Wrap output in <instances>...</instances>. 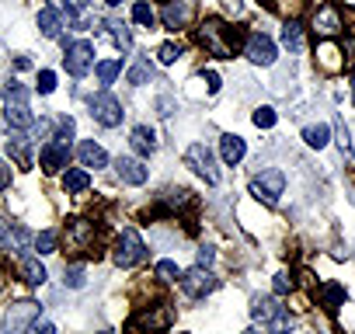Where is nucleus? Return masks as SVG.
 <instances>
[{
    "label": "nucleus",
    "mask_w": 355,
    "mask_h": 334,
    "mask_svg": "<svg viewBox=\"0 0 355 334\" xmlns=\"http://www.w3.org/2000/svg\"><path fill=\"white\" fill-rule=\"evenodd\" d=\"M21 275H25V282L28 285H42L49 275H46V265L39 261V258H21Z\"/></svg>",
    "instance_id": "obj_22"
},
{
    "label": "nucleus",
    "mask_w": 355,
    "mask_h": 334,
    "mask_svg": "<svg viewBox=\"0 0 355 334\" xmlns=\"http://www.w3.org/2000/svg\"><path fill=\"white\" fill-rule=\"evenodd\" d=\"M352 105H355V84H352Z\"/></svg>",
    "instance_id": "obj_49"
},
{
    "label": "nucleus",
    "mask_w": 355,
    "mask_h": 334,
    "mask_svg": "<svg viewBox=\"0 0 355 334\" xmlns=\"http://www.w3.org/2000/svg\"><path fill=\"white\" fill-rule=\"evenodd\" d=\"M77 157H80V164L84 167H108V153H105V146H98L94 139H84L80 146H77Z\"/></svg>",
    "instance_id": "obj_18"
},
{
    "label": "nucleus",
    "mask_w": 355,
    "mask_h": 334,
    "mask_svg": "<svg viewBox=\"0 0 355 334\" xmlns=\"http://www.w3.org/2000/svg\"><path fill=\"white\" fill-rule=\"evenodd\" d=\"M132 21L143 25V28H153L157 25V15H153V8L146 4V0H136V4H132Z\"/></svg>",
    "instance_id": "obj_28"
},
{
    "label": "nucleus",
    "mask_w": 355,
    "mask_h": 334,
    "mask_svg": "<svg viewBox=\"0 0 355 334\" xmlns=\"http://www.w3.org/2000/svg\"><path fill=\"white\" fill-rule=\"evenodd\" d=\"M251 317H254L268 334H289V327H293L289 310H286L275 296H254V303H251Z\"/></svg>",
    "instance_id": "obj_3"
},
{
    "label": "nucleus",
    "mask_w": 355,
    "mask_h": 334,
    "mask_svg": "<svg viewBox=\"0 0 355 334\" xmlns=\"http://www.w3.org/2000/svg\"><path fill=\"white\" fill-rule=\"evenodd\" d=\"M91 244H94V223L67 220V247L70 251H91Z\"/></svg>",
    "instance_id": "obj_14"
},
{
    "label": "nucleus",
    "mask_w": 355,
    "mask_h": 334,
    "mask_svg": "<svg viewBox=\"0 0 355 334\" xmlns=\"http://www.w3.org/2000/svg\"><path fill=\"white\" fill-rule=\"evenodd\" d=\"M0 289H4V272H0Z\"/></svg>",
    "instance_id": "obj_48"
},
{
    "label": "nucleus",
    "mask_w": 355,
    "mask_h": 334,
    "mask_svg": "<svg viewBox=\"0 0 355 334\" xmlns=\"http://www.w3.org/2000/svg\"><path fill=\"white\" fill-rule=\"evenodd\" d=\"M8 244H11V227L0 223V247H8Z\"/></svg>",
    "instance_id": "obj_43"
},
{
    "label": "nucleus",
    "mask_w": 355,
    "mask_h": 334,
    "mask_svg": "<svg viewBox=\"0 0 355 334\" xmlns=\"http://www.w3.org/2000/svg\"><path fill=\"white\" fill-rule=\"evenodd\" d=\"M39 32H42L46 39H60V35H63V15H60L56 8H42V11H39Z\"/></svg>",
    "instance_id": "obj_20"
},
{
    "label": "nucleus",
    "mask_w": 355,
    "mask_h": 334,
    "mask_svg": "<svg viewBox=\"0 0 355 334\" xmlns=\"http://www.w3.org/2000/svg\"><path fill=\"white\" fill-rule=\"evenodd\" d=\"M4 122L11 129H32L35 125V115L28 108V87H11L8 91V108H4Z\"/></svg>",
    "instance_id": "obj_4"
},
{
    "label": "nucleus",
    "mask_w": 355,
    "mask_h": 334,
    "mask_svg": "<svg viewBox=\"0 0 355 334\" xmlns=\"http://www.w3.org/2000/svg\"><path fill=\"white\" fill-rule=\"evenodd\" d=\"M244 153H248V143L241 139V136H234V132H227V136H220V160L223 164H241L244 160Z\"/></svg>",
    "instance_id": "obj_17"
},
{
    "label": "nucleus",
    "mask_w": 355,
    "mask_h": 334,
    "mask_svg": "<svg viewBox=\"0 0 355 334\" xmlns=\"http://www.w3.org/2000/svg\"><path fill=\"white\" fill-rule=\"evenodd\" d=\"M32 247H35L39 254H53V251H56V234H53V230H42L39 237H32Z\"/></svg>",
    "instance_id": "obj_31"
},
{
    "label": "nucleus",
    "mask_w": 355,
    "mask_h": 334,
    "mask_svg": "<svg viewBox=\"0 0 355 334\" xmlns=\"http://www.w3.org/2000/svg\"><path fill=\"white\" fill-rule=\"evenodd\" d=\"M63 185H67V192H70V195H80V192H87L91 178H87V171H80V167H73V171H67Z\"/></svg>",
    "instance_id": "obj_26"
},
{
    "label": "nucleus",
    "mask_w": 355,
    "mask_h": 334,
    "mask_svg": "<svg viewBox=\"0 0 355 334\" xmlns=\"http://www.w3.org/2000/svg\"><path fill=\"white\" fill-rule=\"evenodd\" d=\"M244 56H248L251 63H258V67H272V63H275V42H272L268 35H261V32H248V39H244Z\"/></svg>",
    "instance_id": "obj_12"
},
{
    "label": "nucleus",
    "mask_w": 355,
    "mask_h": 334,
    "mask_svg": "<svg viewBox=\"0 0 355 334\" xmlns=\"http://www.w3.org/2000/svg\"><path fill=\"white\" fill-rule=\"evenodd\" d=\"M63 67H67L70 77H87V73L94 70V46H91L87 39L70 42L67 53H63Z\"/></svg>",
    "instance_id": "obj_5"
},
{
    "label": "nucleus",
    "mask_w": 355,
    "mask_h": 334,
    "mask_svg": "<svg viewBox=\"0 0 355 334\" xmlns=\"http://www.w3.org/2000/svg\"><path fill=\"white\" fill-rule=\"evenodd\" d=\"M105 4H108V8H119V4H122V0H105Z\"/></svg>",
    "instance_id": "obj_46"
},
{
    "label": "nucleus",
    "mask_w": 355,
    "mask_h": 334,
    "mask_svg": "<svg viewBox=\"0 0 355 334\" xmlns=\"http://www.w3.org/2000/svg\"><path fill=\"white\" fill-rule=\"evenodd\" d=\"M178 282H182L185 296H192V299H202V296H209L216 289V275L206 265H196V268L182 272V279H178Z\"/></svg>",
    "instance_id": "obj_10"
},
{
    "label": "nucleus",
    "mask_w": 355,
    "mask_h": 334,
    "mask_svg": "<svg viewBox=\"0 0 355 334\" xmlns=\"http://www.w3.org/2000/svg\"><path fill=\"white\" fill-rule=\"evenodd\" d=\"M108 32H112V42H115L122 53L132 49V35H129V28H125L122 21H108Z\"/></svg>",
    "instance_id": "obj_29"
},
{
    "label": "nucleus",
    "mask_w": 355,
    "mask_h": 334,
    "mask_svg": "<svg viewBox=\"0 0 355 334\" xmlns=\"http://www.w3.org/2000/svg\"><path fill=\"white\" fill-rule=\"evenodd\" d=\"M282 188H286V175L282 171H261L254 182H251V195L258 199V202H265V206H275L279 202V195H282Z\"/></svg>",
    "instance_id": "obj_9"
},
{
    "label": "nucleus",
    "mask_w": 355,
    "mask_h": 334,
    "mask_svg": "<svg viewBox=\"0 0 355 334\" xmlns=\"http://www.w3.org/2000/svg\"><path fill=\"white\" fill-rule=\"evenodd\" d=\"M8 153L18 160V167H32V146H28V139H25V136L8 139Z\"/></svg>",
    "instance_id": "obj_24"
},
{
    "label": "nucleus",
    "mask_w": 355,
    "mask_h": 334,
    "mask_svg": "<svg viewBox=\"0 0 355 334\" xmlns=\"http://www.w3.org/2000/svg\"><path fill=\"white\" fill-rule=\"evenodd\" d=\"M293 289V282H289V275H275V296H286Z\"/></svg>",
    "instance_id": "obj_38"
},
{
    "label": "nucleus",
    "mask_w": 355,
    "mask_h": 334,
    "mask_svg": "<svg viewBox=\"0 0 355 334\" xmlns=\"http://www.w3.org/2000/svg\"><path fill=\"white\" fill-rule=\"evenodd\" d=\"M178 56H182V46H174V42H164V46L157 49V60H160L164 67H171V63H178Z\"/></svg>",
    "instance_id": "obj_34"
},
{
    "label": "nucleus",
    "mask_w": 355,
    "mask_h": 334,
    "mask_svg": "<svg viewBox=\"0 0 355 334\" xmlns=\"http://www.w3.org/2000/svg\"><path fill=\"white\" fill-rule=\"evenodd\" d=\"M213 258H216V254H213V247H202V251H199V265H206V268H209V265H213Z\"/></svg>",
    "instance_id": "obj_42"
},
{
    "label": "nucleus",
    "mask_w": 355,
    "mask_h": 334,
    "mask_svg": "<svg viewBox=\"0 0 355 334\" xmlns=\"http://www.w3.org/2000/svg\"><path fill=\"white\" fill-rule=\"evenodd\" d=\"M338 146H341L345 153L352 150V143H348V132H345V129H338Z\"/></svg>",
    "instance_id": "obj_45"
},
{
    "label": "nucleus",
    "mask_w": 355,
    "mask_h": 334,
    "mask_svg": "<svg viewBox=\"0 0 355 334\" xmlns=\"http://www.w3.org/2000/svg\"><path fill=\"white\" fill-rule=\"evenodd\" d=\"M189 21H192V8L178 4V0H167V4H164V25L167 28H185Z\"/></svg>",
    "instance_id": "obj_19"
},
{
    "label": "nucleus",
    "mask_w": 355,
    "mask_h": 334,
    "mask_svg": "<svg viewBox=\"0 0 355 334\" xmlns=\"http://www.w3.org/2000/svg\"><path fill=\"white\" fill-rule=\"evenodd\" d=\"M164 4H167V0H164Z\"/></svg>",
    "instance_id": "obj_50"
},
{
    "label": "nucleus",
    "mask_w": 355,
    "mask_h": 334,
    "mask_svg": "<svg viewBox=\"0 0 355 334\" xmlns=\"http://www.w3.org/2000/svg\"><path fill=\"white\" fill-rule=\"evenodd\" d=\"M244 32L241 28H227L223 21H202L199 25V42L206 46V53L209 56H216V60H234V49L237 46H244Z\"/></svg>",
    "instance_id": "obj_1"
},
{
    "label": "nucleus",
    "mask_w": 355,
    "mask_h": 334,
    "mask_svg": "<svg viewBox=\"0 0 355 334\" xmlns=\"http://www.w3.org/2000/svg\"><path fill=\"white\" fill-rule=\"evenodd\" d=\"M129 143H132V150H136L139 157H150V153L157 150V136H153L150 125H136V129L129 132Z\"/></svg>",
    "instance_id": "obj_21"
},
{
    "label": "nucleus",
    "mask_w": 355,
    "mask_h": 334,
    "mask_svg": "<svg viewBox=\"0 0 355 334\" xmlns=\"http://www.w3.org/2000/svg\"><path fill=\"white\" fill-rule=\"evenodd\" d=\"M73 129H77V125H73V118L67 115V118H60V125H56V136H53V139H56L60 146H70V139H73Z\"/></svg>",
    "instance_id": "obj_32"
},
{
    "label": "nucleus",
    "mask_w": 355,
    "mask_h": 334,
    "mask_svg": "<svg viewBox=\"0 0 355 334\" xmlns=\"http://www.w3.org/2000/svg\"><path fill=\"white\" fill-rule=\"evenodd\" d=\"M251 118H254V125H258V129H272L279 115H275V108H268V105H261V108H258V112H254Z\"/></svg>",
    "instance_id": "obj_33"
},
{
    "label": "nucleus",
    "mask_w": 355,
    "mask_h": 334,
    "mask_svg": "<svg viewBox=\"0 0 355 334\" xmlns=\"http://www.w3.org/2000/svg\"><path fill=\"white\" fill-rule=\"evenodd\" d=\"M185 164L192 167V171H196L199 178H206L209 185H216V182H220L216 160H213V153L206 150V143H192V146H189V153H185Z\"/></svg>",
    "instance_id": "obj_11"
},
{
    "label": "nucleus",
    "mask_w": 355,
    "mask_h": 334,
    "mask_svg": "<svg viewBox=\"0 0 355 334\" xmlns=\"http://www.w3.org/2000/svg\"><path fill=\"white\" fill-rule=\"evenodd\" d=\"M303 139H306V146L320 150V146H327V139H331V129H327V125H306V129H303Z\"/></svg>",
    "instance_id": "obj_27"
},
{
    "label": "nucleus",
    "mask_w": 355,
    "mask_h": 334,
    "mask_svg": "<svg viewBox=\"0 0 355 334\" xmlns=\"http://www.w3.org/2000/svg\"><path fill=\"white\" fill-rule=\"evenodd\" d=\"M35 87H39V94H53V91H56V73H53V70H39Z\"/></svg>",
    "instance_id": "obj_36"
},
{
    "label": "nucleus",
    "mask_w": 355,
    "mask_h": 334,
    "mask_svg": "<svg viewBox=\"0 0 355 334\" xmlns=\"http://www.w3.org/2000/svg\"><path fill=\"white\" fill-rule=\"evenodd\" d=\"M94 73H98V84L108 87V84H115V77L122 73V60H101V63H94Z\"/></svg>",
    "instance_id": "obj_23"
},
{
    "label": "nucleus",
    "mask_w": 355,
    "mask_h": 334,
    "mask_svg": "<svg viewBox=\"0 0 355 334\" xmlns=\"http://www.w3.org/2000/svg\"><path fill=\"white\" fill-rule=\"evenodd\" d=\"M8 185H11V167L0 160V188H8Z\"/></svg>",
    "instance_id": "obj_41"
},
{
    "label": "nucleus",
    "mask_w": 355,
    "mask_h": 334,
    "mask_svg": "<svg viewBox=\"0 0 355 334\" xmlns=\"http://www.w3.org/2000/svg\"><path fill=\"white\" fill-rule=\"evenodd\" d=\"M115 171H119V178H122L125 185H143V182L150 178V171L143 167V160H136V157H119V160H115Z\"/></svg>",
    "instance_id": "obj_16"
},
{
    "label": "nucleus",
    "mask_w": 355,
    "mask_h": 334,
    "mask_svg": "<svg viewBox=\"0 0 355 334\" xmlns=\"http://www.w3.org/2000/svg\"><path fill=\"white\" fill-rule=\"evenodd\" d=\"M157 279L160 282H178V279H182V272H178L174 261H157Z\"/></svg>",
    "instance_id": "obj_35"
},
{
    "label": "nucleus",
    "mask_w": 355,
    "mask_h": 334,
    "mask_svg": "<svg viewBox=\"0 0 355 334\" xmlns=\"http://www.w3.org/2000/svg\"><path fill=\"white\" fill-rule=\"evenodd\" d=\"M39 303L35 299H21V303H15L11 310H8V317H4V334H25V331H32L35 324H39Z\"/></svg>",
    "instance_id": "obj_7"
},
{
    "label": "nucleus",
    "mask_w": 355,
    "mask_h": 334,
    "mask_svg": "<svg viewBox=\"0 0 355 334\" xmlns=\"http://www.w3.org/2000/svg\"><path fill=\"white\" fill-rule=\"evenodd\" d=\"M282 46L293 49V53L303 49V25H300V21H286V25H282Z\"/></svg>",
    "instance_id": "obj_25"
},
{
    "label": "nucleus",
    "mask_w": 355,
    "mask_h": 334,
    "mask_svg": "<svg viewBox=\"0 0 355 334\" xmlns=\"http://www.w3.org/2000/svg\"><path fill=\"white\" fill-rule=\"evenodd\" d=\"M122 101L115 98V94H108V91H101V94H94L91 98V118L98 122V125H105V129H115V125H122Z\"/></svg>",
    "instance_id": "obj_8"
},
{
    "label": "nucleus",
    "mask_w": 355,
    "mask_h": 334,
    "mask_svg": "<svg viewBox=\"0 0 355 334\" xmlns=\"http://www.w3.org/2000/svg\"><path fill=\"white\" fill-rule=\"evenodd\" d=\"M28 334H56V327H53V324H35Z\"/></svg>",
    "instance_id": "obj_44"
},
{
    "label": "nucleus",
    "mask_w": 355,
    "mask_h": 334,
    "mask_svg": "<svg viewBox=\"0 0 355 334\" xmlns=\"http://www.w3.org/2000/svg\"><path fill=\"white\" fill-rule=\"evenodd\" d=\"M129 80L132 84H146V67H132L129 70Z\"/></svg>",
    "instance_id": "obj_39"
},
{
    "label": "nucleus",
    "mask_w": 355,
    "mask_h": 334,
    "mask_svg": "<svg viewBox=\"0 0 355 334\" xmlns=\"http://www.w3.org/2000/svg\"><path fill=\"white\" fill-rule=\"evenodd\" d=\"M63 282H67L70 289H80V285H84V268H80V265L67 268V272H63Z\"/></svg>",
    "instance_id": "obj_37"
},
{
    "label": "nucleus",
    "mask_w": 355,
    "mask_h": 334,
    "mask_svg": "<svg viewBox=\"0 0 355 334\" xmlns=\"http://www.w3.org/2000/svg\"><path fill=\"white\" fill-rule=\"evenodd\" d=\"M67 160H70V146H60L56 139H49V143L39 150V164H42L46 175H60L63 167H67Z\"/></svg>",
    "instance_id": "obj_13"
},
{
    "label": "nucleus",
    "mask_w": 355,
    "mask_h": 334,
    "mask_svg": "<svg viewBox=\"0 0 355 334\" xmlns=\"http://www.w3.org/2000/svg\"><path fill=\"white\" fill-rule=\"evenodd\" d=\"M143 258H146V244H143V237H139L136 230H122V237H119V244H115L112 261H115L119 268H136Z\"/></svg>",
    "instance_id": "obj_6"
},
{
    "label": "nucleus",
    "mask_w": 355,
    "mask_h": 334,
    "mask_svg": "<svg viewBox=\"0 0 355 334\" xmlns=\"http://www.w3.org/2000/svg\"><path fill=\"white\" fill-rule=\"evenodd\" d=\"M313 32H317V35H324V39L338 35V32H341V8L324 4V8L317 11V18H313Z\"/></svg>",
    "instance_id": "obj_15"
},
{
    "label": "nucleus",
    "mask_w": 355,
    "mask_h": 334,
    "mask_svg": "<svg viewBox=\"0 0 355 334\" xmlns=\"http://www.w3.org/2000/svg\"><path fill=\"white\" fill-rule=\"evenodd\" d=\"M341 303H345V289H341L338 282H327V285H324V306H327V310H338Z\"/></svg>",
    "instance_id": "obj_30"
},
{
    "label": "nucleus",
    "mask_w": 355,
    "mask_h": 334,
    "mask_svg": "<svg viewBox=\"0 0 355 334\" xmlns=\"http://www.w3.org/2000/svg\"><path fill=\"white\" fill-rule=\"evenodd\" d=\"M206 87H209V94H216V91H220V73L206 70Z\"/></svg>",
    "instance_id": "obj_40"
},
{
    "label": "nucleus",
    "mask_w": 355,
    "mask_h": 334,
    "mask_svg": "<svg viewBox=\"0 0 355 334\" xmlns=\"http://www.w3.org/2000/svg\"><path fill=\"white\" fill-rule=\"evenodd\" d=\"M244 334H258V331H254V327H248V331H244Z\"/></svg>",
    "instance_id": "obj_47"
},
{
    "label": "nucleus",
    "mask_w": 355,
    "mask_h": 334,
    "mask_svg": "<svg viewBox=\"0 0 355 334\" xmlns=\"http://www.w3.org/2000/svg\"><path fill=\"white\" fill-rule=\"evenodd\" d=\"M171 324H174V310L167 303H153V306H143L139 313L129 317L125 334H167Z\"/></svg>",
    "instance_id": "obj_2"
}]
</instances>
